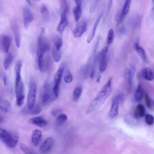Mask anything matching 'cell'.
<instances>
[{"mask_svg": "<svg viewBox=\"0 0 154 154\" xmlns=\"http://www.w3.org/2000/svg\"><path fill=\"white\" fill-rule=\"evenodd\" d=\"M15 91L17 103L19 105L23 104L24 100V85L21 74H16Z\"/></svg>", "mask_w": 154, "mask_h": 154, "instance_id": "cell-4", "label": "cell"}, {"mask_svg": "<svg viewBox=\"0 0 154 154\" xmlns=\"http://www.w3.org/2000/svg\"><path fill=\"white\" fill-rule=\"evenodd\" d=\"M36 90V82L33 78L31 77L29 81V88L27 98V106L29 109L32 108L35 105Z\"/></svg>", "mask_w": 154, "mask_h": 154, "instance_id": "cell-6", "label": "cell"}, {"mask_svg": "<svg viewBox=\"0 0 154 154\" xmlns=\"http://www.w3.org/2000/svg\"><path fill=\"white\" fill-rule=\"evenodd\" d=\"M82 87L80 85L78 86L74 90L73 96V100L74 102L77 101L82 93Z\"/></svg>", "mask_w": 154, "mask_h": 154, "instance_id": "cell-28", "label": "cell"}, {"mask_svg": "<svg viewBox=\"0 0 154 154\" xmlns=\"http://www.w3.org/2000/svg\"><path fill=\"white\" fill-rule=\"evenodd\" d=\"M14 58V56L11 53H8L5 57L3 62L4 67L5 70L8 69L13 60Z\"/></svg>", "mask_w": 154, "mask_h": 154, "instance_id": "cell-27", "label": "cell"}, {"mask_svg": "<svg viewBox=\"0 0 154 154\" xmlns=\"http://www.w3.org/2000/svg\"><path fill=\"white\" fill-rule=\"evenodd\" d=\"M145 112V109L143 105L140 103L136 107L134 113V117L135 119H139L143 117Z\"/></svg>", "mask_w": 154, "mask_h": 154, "instance_id": "cell-22", "label": "cell"}, {"mask_svg": "<svg viewBox=\"0 0 154 154\" xmlns=\"http://www.w3.org/2000/svg\"><path fill=\"white\" fill-rule=\"evenodd\" d=\"M133 74V72L129 68H126L124 69V77L127 84V91L128 92H130L131 89Z\"/></svg>", "mask_w": 154, "mask_h": 154, "instance_id": "cell-14", "label": "cell"}, {"mask_svg": "<svg viewBox=\"0 0 154 154\" xmlns=\"http://www.w3.org/2000/svg\"><path fill=\"white\" fill-rule=\"evenodd\" d=\"M153 73V75H154V72Z\"/></svg>", "mask_w": 154, "mask_h": 154, "instance_id": "cell-46", "label": "cell"}, {"mask_svg": "<svg viewBox=\"0 0 154 154\" xmlns=\"http://www.w3.org/2000/svg\"><path fill=\"white\" fill-rule=\"evenodd\" d=\"M112 78H110L88 107L87 112L91 113L98 109L105 102L111 91Z\"/></svg>", "mask_w": 154, "mask_h": 154, "instance_id": "cell-1", "label": "cell"}, {"mask_svg": "<svg viewBox=\"0 0 154 154\" xmlns=\"http://www.w3.org/2000/svg\"><path fill=\"white\" fill-rule=\"evenodd\" d=\"M67 119V117L65 114H60L57 116L56 121L57 125H60L64 123Z\"/></svg>", "mask_w": 154, "mask_h": 154, "instance_id": "cell-35", "label": "cell"}, {"mask_svg": "<svg viewBox=\"0 0 154 154\" xmlns=\"http://www.w3.org/2000/svg\"><path fill=\"white\" fill-rule=\"evenodd\" d=\"M50 47L45 34V29H41L38 41L37 53L44 54L49 51Z\"/></svg>", "mask_w": 154, "mask_h": 154, "instance_id": "cell-7", "label": "cell"}, {"mask_svg": "<svg viewBox=\"0 0 154 154\" xmlns=\"http://www.w3.org/2000/svg\"><path fill=\"white\" fill-rule=\"evenodd\" d=\"M41 107L38 105H35L31 109L28 106H25L21 110L22 113L25 115H36L39 114L41 111Z\"/></svg>", "mask_w": 154, "mask_h": 154, "instance_id": "cell-15", "label": "cell"}, {"mask_svg": "<svg viewBox=\"0 0 154 154\" xmlns=\"http://www.w3.org/2000/svg\"><path fill=\"white\" fill-rule=\"evenodd\" d=\"M101 78V76L100 75H99L96 79V82L97 83H99L100 81V79Z\"/></svg>", "mask_w": 154, "mask_h": 154, "instance_id": "cell-43", "label": "cell"}, {"mask_svg": "<svg viewBox=\"0 0 154 154\" xmlns=\"http://www.w3.org/2000/svg\"><path fill=\"white\" fill-rule=\"evenodd\" d=\"M2 78L4 85H5L7 82V77L6 74L3 72L2 74Z\"/></svg>", "mask_w": 154, "mask_h": 154, "instance_id": "cell-42", "label": "cell"}, {"mask_svg": "<svg viewBox=\"0 0 154 154\" xmlns=\"http://www.w3.org/2000/svg\"><path fill=\"white\" fill-rule=\"evenodd\" d=\"M19 137L17 132L10 131L0 128V139L10 149L15 147L18 141Z\"/></svg>", "mask_w": 154, "mask_h": 154, "instance_id": "cell-2", "label": "cell"}, {"mask_svg": "<svg viewBox=\"0 0 154 154\" xmlns=\"http://www.w3.org/2000/svg\"><path fill=\"white\" fill-rule=\"evenodd\" d=\"M69 9L67 8H64L61 9L60 19L57 27V30L60 33L63 32L68 24L67 15Z\"/></svg>", "mask_w": 154, "mask_h": 154, "instance_id": "cell-8", "label": "cell"}, {"mask_svg": "<svg viewBox=\"0 0 154 154\" xmlns=\"http://www.w3.org/2000/svg\"><path fill=\"white\" fill-rule=\"evenodd\" d=\"M131 2L130 0H126L125 1L121 11V23L129 11Z\"/></svg>", "mask_w": 154, "mask_h": 154, "instance_id": "cell-26", "label": "cell"}, {"mask_svg": "<svg viewBox=\"0 0 154 154\" xmlns=\"http://www.w3.org/2000/svg\"><path fill=\"white\" fill-rule=\"evenodd\" d=\"M42 132L38 129L33 131L31 137L32 141L33 144L37 146L39 144L42 137Z\"/></svg>", "mask_w": 154, "mask_h": 154, "instance_id": "cell-23", "label": "cell"}, {"mask_svg": "<svg viewBox=\"0 0 154 154\" xmlns=\"http://www.w3.org/2000/svg\"><path fill=\"white\" fill-rule=\"evenodd\" d=\"M73 77L70 71L68 69L66 75L64 77V80L65 82L67 83H70L72 80Z\"/></svg>", "mask_w": 154, "mask_h": 154, "instance_id": "cell-38", "label": "cell"}, {"mask_svg": "<svg viewBox=\"0 0 154 154\" xmlns=\"http://www.w3.org/2000/svg\"><path fill=\"white\" fill-rule=\"evenodd\" d=\"M152 2H153V7L152 8V10H154V1H153Z\"/></svg>", "mask_w": 154, "mask_h": 154, "instance_id": "cell-45", "label": "cell"}, {"mask_svg": "<svg viewBox=\"0 0 154 154\" xmlns=\"http://www.w3.org/2000/svg\"><path fill=\"white\" fill-rule=\"evenodd\" d=\"M145 99L147 107L150 110H154V100L151 98L147 93H146L145 95Z\"/></svg>", "mask_w": 154, "mask_h": 154, "instance_id": "cell-29", "label": "cell"}, {"mask_svg": "<svg viewBox=\"0 0 154 154\" xmlns=\"http://www.w3.org/2000/svg\"><path fill=\"white\" fill-rule=\"evenodd\" d=\"M0 109L5 112H9V105L8 101L6 100H2L0 101Z\"/></svg>", "mask_w": 154, "mask_h": 154, "instance_id": "cell-32", "label": "cell"}, {"mask_svg": "<svg viewBox=\"0 0 154 154\" xmlns=\"http://www.w3.org/2000/svg\"><path fill=\"white\" fill-rule=\"evenodd\" d=\"M99 1L94 0L92 1L90 5V12L91 13L93 12L95 9L98 2Z\"/></svg>", "mask_w": 154, "mask_h": 154, "instance_id": "cell-39", "label": "cell"}, {"mask_svg": "<svg viewBox=\"0 0 154 154\" xmlns=\"http://www.w3.org/2000/svg\"><path fill=\"white\" fill-rule=\"evenodd\" d=\"M65 66V64L64 62L61 63L54 75L53 83L52 85V90L57 98L59 95L62 75Z\"/></svg>", "mask_w": 154, "mask_h": 154, "instance_id": "cell-5", "label": "cell"}, {"mask_svg": "<svg viewBox=\"0 0 154 154\" xmlns=\"http://www.w3.org/2000/svg\"><path fill=\"white\" fill-rule=\"evenodd\" d=\"M108 48L105 46L103 48L100 54V60L99 67L101 73H103L105 71L107 65L106 55Z\"/></svg>", "mask_w": 154, "mask_h": 154, "instance_id": "cell-13", "label": "cell"}, {"mask_svg": "<svg viewBox=\"0 0 154 154\" xmlns=\"http://www.w3.org/2000/svg\"><path fill=\"white\" fill-rule=\"evenodd\" d=\"M145 121L147 125H151L154 123V117L150 114H146L145 115Z\"/></svg>", "mask_w": 154, "mask_h": 154, "instance_id": "cell-37", "label": "cell"}, {"mask_svg": "<svg viewBox=\"0 0 154 154\" xmlns=\"http://www.w3.org/2000/svg\"><path fill=\"white\" fill-rule=\"evenodd\" d=\"M114 37V34L113 29H110L108 33L107 38V43L108 45H110L112 42Z\"/></svg>", "mask_w": 154, "mask_h": 154, "instance_id": "cell-36", "label": "cell"}, {"mask_svg": "<svg viewBox=\"0 0 154 154\" xmlns=\"http://www.w3.org/2000/svg\"><path fill=\"white\" fill-rule=\"evenodd\" d=\"M144 95V89L142 83H139L134 94V100L137 102H140Z\"/></svg>", "mask_w": 154, "mask_h": 154, "instance_id": "cell-19", "label": "cell"}, {"mask_svg": "<svg viewBox=\"0 0 154 154\" xmlns=\"http://www.w3.org/2000/svg\"><path fill=\"white\" fill-rule=\"evenodd\" d=\"M81 0H75V6L72 10L74 16L75 22H78L80 19L82 14V9Z\"/></svg>", "mask_w": 154, "mask_h": 154, "instance_id": "cell-16", "label": "cell"}, {"mask_svg": "<svg viewBox=\"0 0 154 154\" xmlns=\"http://www.w3.org/2000/svg\"><path fill=\"white\" fill-rule=\"evenodd\" d=\"M61 112V110L60 109L58 108H54L52 109L51 113L53 116L55 117L60 115Z\"/></svg>", "mask_w": 154, "mask_h": 154, "instance_id": "cell-40", "label": "cell"}, {"mask_svg": "<svg viewBox=\"0 0 154 154\" xmlns=\"http://www.w3.org/2000/svg\"><path fill=\"white\" fill-rule=\"evenodd\" d=\"M141 74L143 78L145 80L152 81L154 79L153 73L149 67H146L143 69Z\"/></svg>", "mask_w": 154, "mask_h": 154, "instance_id": "cell-24", "label": "cell"}, {"mask_svg": "<svg viewBox=\"0 0 154 154\" xmlns=\"http://www.w3.org/2000/svg\"><path fill=\"white\" fill-rule=\"evenodd\" d=\"M40 96L42 103L44 105L48 104L57 99L53 91L52 85L47 82L43 85Z\"/></svg>", "mask_w": 154, "mask_h": 154, "instance_id": "cell-3", "label": "cell"}, {"mask_svg": "<svg viewBox=\"0 0 154 154\" xmlns=\"http://www.w3.org/2000/svg\"><path fill=\"white\" fill-rule=\"evenodd\" d=\"M40 13L41 14L44 20L46 21L49 19V14L47 7L43 5L41 7Z\"/></svg>", "mask_w": 154, "mask_h": 154, "instance_id": "cell-31", "label": "cell"}, {"mask_svg": "<svg viewBox=\"0 0 154 154\" xmlns=\"http://www.w3.org/2000/svg\"><path fill=\"white\" fill-rule=\"evenodd\" d=\"M11 41V37L7 34H3L0 36V42L3 51L5 53L8 52Z\"/></svg>", "mask_w": 154, "mask_h": 154, "instance_id": "cell-11", "label": "cell"}, {"mask_svg": "<svg viewBox=\"0 0 154 154\" xmlns=\"http://www.w3.org/2000/svg\"><path fill=\"white\" fill-rule=\"evenodd\" d=\"M115 97L119 101V103L123 102L124 98V95L123 93H119Z\"/></svg>", "mask_w": 154, "mask_h": 154, "instance_id": "cell-41", "label": "cell"}, {"mask_svg": "<svg viewBox=\"0 0 154 154\" xmlns=\"http://www.w3.org/2000/svg\"><path fill=\"white\" fill-rule=\"evenodd\" d=\"M29 122L31 124L41 128L45 126L48 123L45 119L40 116L34 117L30 119L29 120Z\"/></svg>", "mask_w": 154, "mask_h": 154, "instance_id": "cell-18", "label": "cell"}, {"mask_svg": "<svg viewBox=\"0 0 154 154\" xmlns=\"http://www.w3.org/2000/svg\"><path fill=\"white\" fill-rule=\"evenodd\" d=\"M103 12L104 11L103 10L98 16V17H97L94 25L92 29L87 37V42L89 43L91 42L94 37L96 29L103 15Z\"/></svg>", "mask_w": 154, "mask_h": 154, "instance_id": "cell-17", "label": "cell"}, {"mask_svg": "<svg viewBox=\"0 0 154 154\" xmlns=\"http://www.w3.org/2000/svg\"><path fill=\"white\" fill-rule=\"evenodd\" d=\"M20 147L25 154H38L24 144H21Z\"/></svg>", "mask_w": 154, "mask_h": 154, "instance_id": "cell-34", "label": "cell"}, {"mask_svg": "<svg viewBox=\"0 0 154 154\" xmlns=\"http://www.w3.org/2000/svg\"><path fill=\"white\" fill-rule=\"evenodd\" d=\"M11 27L13 32L15 41L16 46L20 47V35L18 26L16 20H14L12 22Z\"/></svg>", "mask_w": 154, "mask_h": 154, "instance_id": "cell-12", "label": "cell"}, {"mask_svg": "<svg viewBox=\"0 0 154 154\" xmlns=\"http://www.w3.org/2000/svg\"><path fill=\"white\" fill-rule=\"evenodd\" d=\"M23 16L24 26L27 29L34 19V14L27 7H24L23 9Z\"/></svg>", "mask_w": 154, "mask_h": 154, "instance_id": "cell-9", "label": "cell"}, {"mask_svg": "<svg viewBox=\"0 0 154 154\" xmlns=\"http://www.w3.org/2000/svg\"><path fill=\"white\" fill-rule=\"evenodd\" d=\"M134 48L142 60L145 62L147 61L146 52L144 49L139 45V42H136L134 45Z\"/></svg>", "mask_w": 154, "mask_h": 154, "instance_id": "cell-25", "label": "cell"}, {"mask_svg": "<svg viewBox=\"0 0 154 154\" xmlns=\"http://www.w3.org/2000/svg\"><path fill=\"white\" fill-rule=\"evenodd\" d=\"M52 53L54 62H58L60 60L62 56L60 50H58L54 47L52 49Z\"/></svg>", "mask_w": 154, "mask_h": 154, "instance_id": "cell-30", "label": "cell"}, {"mask_svg": "<svg viewBox=\"0 0 154 154\" xmlns=\"http://www.w3.org/2000/svg\"><path fill=\"white\" fill-rule=\"evenodd\" d=\"M4 121V119L1 116H0V123H2Z\"/></svg>", "mask_w": 154, "mask_h": 154, "instance_id": "cell-44", "label": "cell"}, {"mask_svg": "<svg viewBox=\"0 0 154 154\" xmlns=\"http://www.w3.org/2000/svg\"><path fill=\"white\" fill-rule=\"evenodd\" d=\"M53 140L50 137L47 138L41 146L40 150L42 152L46 153L51 149L53 144Z\"/></svg>", "mask_w": 154, "mask_h": 154, "instance_id": "cell-20", "label": "cell"}, {"mask_svg": "<svg viewBox=\"0 0 154 154\" xmlns=\"http://www.w3.org/2000/svg\"><path fill=\"white\" fill-rule=\"evenodd\" d=\"M87 25V22L86 20H83L79 22L73 31L74 36L75 38L80 37L86 31Z\"/></svg>", "mask_w": 154, "mask_h": 154, "instance_id": "cell-10", "label": "cell"}, {"mask_svg": "<svg viewBox=\"0 0 154 154\" xmlns=\"http://www.w3.org/2000/svg\"><path fill=\"white\" fill-rule=\"evenodd\" d=\"M54 47L58 50H60L62 46L63 41L61 38L58 35L54 36L53 40Z\"/></svg>", "mask_w": 154, "mask_h": 154, "instance_id": "cell-33", "label": "cell"}, {"mask_svg": "<svg viewBox=\"0 0 154 154\" xmlns=\"http://www.w3.org/2000/svg\"><path fill=\"white\" fill-rule=\"evenodd\" d=\"M119 103L115 97L113 99L111 106L109 112V115L111 117L116 116L119 113Z\"/></svg>", "mask_w": 154, "mask_h": 154, "instance_id": "cell-21", "label": "cell"}]
</instances>
